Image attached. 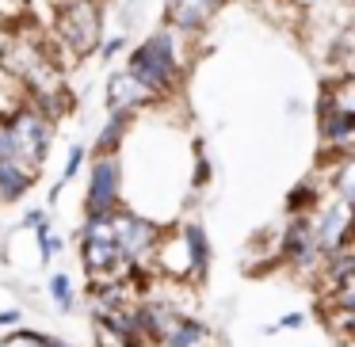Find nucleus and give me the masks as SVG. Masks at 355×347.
<instances>
[{"instance_id":"1","label":"nucleus","mask_w":355,"mask_h":347,"mask_svg":"<svg viewBox=\"0 0 355 347\" xmlns=\"http://www.w3.org/2000/svg\"><path fill=\"white\" fill-rule=\"evenodd\" d=\"M176 73H180V54H176V39L172 31H157L134 50L130 57V77L141 80L149 92H168L176 84Z\"/></svg>"},{"instance_id":"2","label":"nucleus","mask_w":355,"mask_h":347,"mask_svg":"<svg viewBox=\"0 0 355 347\" xmlns=\"http://www.w3.org/2000/svg\"><path fill=\"white\" fill-rule=\"evenodd\" d=\"M4 126H8L16 161L27 164V168H39L42 157H46V149H50V123H46V115H39V111H16V115L4 118Z\"/></svg>"},{"instance_id":"3","label":"nucleus","mask_w":355,"mask_h":347,"mask_svg":"<svg viewBox=\"0 0 355 347\" xmlns=\"http://www.w3.org/2000/svg\"><path fill=\"white\" fill-rule=\"evenodd\" d=\"M58 39L73 50L77 57L92 54V46L100 42V12L92 0H73L58 12Z\"/></svg>"},{"instance_id":"4","label":"nucleus","mask_w":355,"mask_h":347,"mask_svg":"<svg viewBox=\"0 0 355 347\" xmlns=\"http://www.w3.org/2000/svg\"><path fill=\"white\" fill-rule=\"evenodd\" d=\"M111 240H115V248L123 252L126 263H141L149 252H157L161 233L146 217L126 214V210H111Z\"/></svg>"},{"instance_id":"5","label":"nucleus","mask_w":355,"mask_h":347,"mask_svg":"<svg viewBox=\"0 0 355 347\" xmlns=\"http://www.w3.org/2000/svg\"><path fill=\"white\" fill-rule=\"evenodd\" d=\"M85 210H88V217L119 210V161H115V157H100V161H96Z\"/></svg>"},{"instance_id":"6","label":"nucleus","mask_w":355,"mask_h":347,"mask_svg":"<svg viewBox=\"0 0 355 347\" xmlns=\"http://www.w3.org/2000/svg\"><path fill=\"white\" fill-rule=\"evenodd\" d=\"M149 100H153V92H149L141 80H134L130 73L111 77V84H107V107H111V115H115V111L130 115L134 107H141V103H149Z\"/></svg>"},{"instance_id":"7","label":"nucleus","mask_w":355,"mask_h":347,"mask_svg":"<svg viewBox=\"0 0 355 347\" xmlns=\"http://www.w3.org/2000/svg\"><path fill=\"white\" fill-rule=\"evenodd\" d=\"M80 248H85V263L88 271H92L96 278H107V283H115V275L123 271V252H119L111 240H80Z\"/></svg>"},{"instance_id":"8","label":"nucleus","mask_w":355,"mask_h":347,"mask_svg":"<svg viewBox=\"0 0 355 347\" xmlns=\"http://www.w3.org/2000/svg\"><path fill=\"white\" fill-rule=\"evenodd\" d=\"M35 172L19 161H0V199H19L31 187Z\"/></svg>"},{"instance_id":"9","label":"nucleus","mask_w":355,"mask_h":347,"mask_svg":"<svg viewBox=\"0 0 355 347\" xmlns=\"http://www.w3.org/2000/svg\"><path fill=\"white\" fill-rule=\"evenodd\" d=\"M207 16H210V12L202 8L199 0H168V19H172L176 27H184V31L199 27Z\"/></svg>"},{"instance_id":"10","label":"nucleus","mask_w":355,"mask_h":347,"mask_svg":"<svg viewBox=\"0 0 355 347\" xmlns=\"http://www.w3.org/2000/svg\"><path fill=\"white\" fill-rule=\"evenodd\" d=\"M207 339V324L199 321H176L164 336V347H199Z\"/></svg>"},{"instance_id":"11","label":"nucleus","mask_w":355,"mask_h":347,"mask_svg":"<svg viewBox=\"0 0 355 347\" xmlns=\"http://www.w3.org/2000/svg\"><path fill=\"white\" fill-rule=\"evenodd\" d=\"M180 237H184L187 252H191V275H202V271H207V260H210V248H207L202 229H199V225H187Z\"/></svg>"},{"instance_id":"12","label":"nucleus","mask_w":355,"mask_h":347,"mask_svg":"<svg viewBox=\"0 0 355 347\" xmlns=\"http://www.w3.org/2000/svg\"><path fill=\"white\" fill-rule=\"evenodd\" d=\"M130 126V115H123V111H115L111 115V123L103 126V134H100V157H107L111 149L119 145V138H123V130Z\"/></svg>"},{"instance_id":"13","label":"nucleus","mask_w":355,"mask_h":347,"mask_svg":"<svg viewBox=\"0 0 355 347\" xmlns=\"http://www.w3.org/2000/svg\"><path fill=\"white\" fill-rule=\"evenodd\" d=\"M50 298L58 301V309H73V283H69V275H54V278H50Z\"/></svg>"},{"instance_id":"14","label":"nucleus","mask_w":355,"mask_h":347,"mask_svg":"<svg viewBox=\"0 0 355 347\" xmlns=\"http://www.w3.org/2000/svg\"><path fill=\"white\" fill-rule=\"evenodd\" d=\"M313 202H317V191H313V187H294L286 206H291V214H302V210H309Z\"/></svg>"},{"instance_id":"15","label":"nucleus","mask_w":355,"mask_h":347,"mask_svg":"<svg viewBox=\"0 0 355 347\" xmlns=\"http://www.w3.org/2000/svg\"><path fill=\"white\" fill-rule=\"evenodd\" d=\"M4 347H46V336H39V332H31V328H19L16 336L4 339Z\"/></svg>"},{"instance_id":"16","label":"nucleus","mask_w":355,"mask_h":347,"mask_svg":"<svg viewBox=\"0 0 355 347\" xmlns=\"http://www.w3.org/2000/svg\"><path fill=\"white\" fill-rule=\"evenodd\" d=\"M35 237H39V252H42V260L50 263V256L58 252V240L50 237V225H35Z\"/></svg>"},{"instance_id":"17","label":"nucleus","mask_w":355,"mask_h":347,"mask_svg":"<svg viewBox=\"0 0 355 347\" xmlns=\"http://www.w3.org/2000/svg\"><path fill=\"white\" fill-rule=\"evenodd\" d=\"M298 324H302V313H286L283 321H279V324H271L268 332H279V328H298Z\"/></svg>"},{"instance_id":"18","label":"nucleus","mask_w":355,"mask_h":347,"mask_svg":"<svg viewBox=\"0 0 355 347\" xmlns=\"http://www.w3.org/2000/svg\"><path fill=\"white\" fill-rule=\"evenodd\" d=\"M16 321H24L19 309H4V313H0V328H8V324H16Z\"/></svg>"},{"instance_id":"19","label":"nucleus","mask_w":355,"mask_h":347,"mask_svg":"<svg viewBox=\"0 0 355 347\" xmlns=\"http://www.w3.org/2000/svg\"><path fill=\"white\" fill-rule=\"evenodd\" d=\"M123 46H126L123 39H111L107 46H103V57H107V62H111V57H115V54H119V50H123Z\"/></svg>"},{"instance_id":"20","label":"nucleus","mask_w":355,"mask_h":347,"mask_svg":"<svg viewBox=\"0 0 355 347\" xmlns=\"http://www.w3.org/2000/svg\"><path fill=\"white\" fill-rule=\"evenodd\" d=\"M24 225H42V210H27V214H24Z\"/></svg>"},{"instance_id":"21","label":"nucleus","mask_w":355,"mask_h":347,"mask_svg":"<svg viewBox=\"0 0 355 347\" xmlns=\"http://www.w3.org/2000/svg\"><path fill=\"white\" fill-rule=\"evenodd\" d=\"M46 347H73V344H62V339H50L46 336Z\"/></svg>"},{"instance_id":"22","label":"nucleus","mask_w":355,"mask_h":347,"mask_svg":"<svg viewBox=\"0 0 355 347\" xmlns=\"http://www.w3.org/2000/svg\"><path fill=\"white\" fill-rule=\"evenodd\" d=\"M103 347H115V344H103Z\"/></svg>"},{"instance_id":"23","label":"nucleus","mask_w":355,"mask_h":347,"mask_svg":"<svg viewBox=\"0 0 355 347\" xmlns=\"http://www.w3.org/2000/svg\"><path fill=\"white\" fill-rule=\"evenodd\" d=\"M126 4H134V0H126Z\"/></svg>"}]
</instances>
